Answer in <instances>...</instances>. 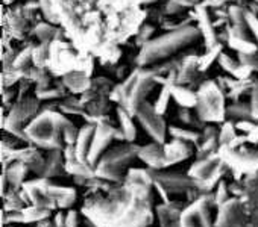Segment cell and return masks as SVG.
Returning <instances> with one entry per match:
<instances>
[{"label":"cell","mask_w":258,"mask_h":227,"mask_svg":"<svg viewBox=\"0 0 258 227\" xmlns=\"http://www.w3.org/2000/svg\"><path fill=\"white\" fill-rule=\"evenodd\" d=\"M139 158H140L149 168H152V170L166 168L163 144L152 143V144H148V146L140 147V150H139Z\"/></svg>","instance_id":"8"},{"label":"cell","mask_w":258,"mask_h":227,"mask_svg":"<svg viewBox=\"0 0 258 227\" xmlns=\"http://www.w3.org/2000/svg\"><path fill=\"white\" fill-rule=\"evenodd\" d=\"M163 149H164L166 167H170L181 161H185L191 155V149H190L188 143H184L179 140H173L170 143L163 144Z\"/></svg>","instance_id":"9"},{"label":"cell","mask_w":258,"mask_h":227,"mask_svg":"<svg viewBox=\"0 0 258 227\" xmlns=\"http://www.w3.org/2000/svg\"><path fill=\"white\" fill-rule=\"evenodd\" d=\"M5 227H13V225H5Z\"/></svg>","instance_id":"40"},{"label":"cell","mask_w":258,"mask_h":227,"mask_svg":"<svg viewBox=\"0 0 258 227\" xmlns=\"http://www.w3.org/2000/svg\"><path fill=\"white\" fill-rule=\"evenodd\" d=\"M196 17L199 20V31H201V35H204L205 38V43H207V47L208 49H214L217 44V37L214 34V26L211 23V19L207 13V10L204 8H198L196 10Z\"/></svg>","instance_id":"11"},{"label":"cell","mask_w":258,"mask_h":227,"mask_svg":"<svg viewBox=\"0 0 258 227\" xmlns=\"http://www.w3.org/2000/svg\"><path fill=\"white\" fill-rule=\"evenodd\" d=\"M75 200H76V192L72 191V192H69V194H64L62 197H59V198L56 200V206L61 207V209L70 207V206L75 203Z\"/></svg>","instance_id":"29"},{"label":"cell","mask_w":258,"mask_h":227,"mask_svg":"<svg viewBox=\"0 0 258 227\" xmlns=\"http://www.w3.org/2000/svg\"><path fill=\"white\" fill-rule=\"evenodd\" d=\"M170 89H172V97L175 98V101L181 107H184V109L196 107V104H198V92H193L191 89H188V88H185L182 85H176V83H172Z\"/></svg>","instance_id":"12"},{"label":"cell","mask_w":258,"mask_h":227,"mask_svg":"<svg viewBox=\"0 0 258 227\" xmlns=\"http://www.w3.org/2000/svg\"><path fill=\"white\" fill-rule=\"evenodd\" d=\"M94 132H96V128L93 125H87L79 131V135H78V140H76V144H75V152H76V159L78 161L87 162Z\"/></svg>","instance_id":"10"},{"label":"cell","mask_w":258,"mask_h":227,"mask_svg":"<svg viewBox=\"0 0 258 227\" xmlns=\"http://www.w3.org/2000/svg\"><path fill=\"white\" fill-rule=\"evenodd\" d=\"M219 55H220V44L216 46L214 49H208V55H204L202 58H199V61H198V70H201V71L207 70L211 65V62H214V59L219 58Z\"/></svg>","instance_id":"23"},{"label":"cell","mask_w":258,"mask_h":227,"mask_svg":"<svg viewBox=\"0 0 258 227\" xmlns=\"http://www.w3.org/2000/svg\"><path fill=\"white\" fill-rule=\"evenodd\" d=\"M169 134L173 140H179V141H184V143H195V144H199L201 143V138H202V134L199 132H195V131H187V129H181V128H169Z\"/></svg>","instance_id":"17"},{"label":"cell","mask_w":258,"mask_h":227,"mask_svg":"<svg viewBox=\"0 0 258 227\" xmlns=\"http://www.w3.org/2000/svg\"><path fill=\"white\" fill-rule=\"evenodd\" d=\"M178 116H179V120L184 123V125H193V116H191V112H190V109H181L179 110V113H178Z\"/></svg>","instance_id":"35"},{"label":"cell","mask_w":258,"mask_h":227,"mask_svg":"<svg viewBox=\"0 0 258 227\" xmlns=\"http://www.w3.org/2000/svg\"><path fill=\"white\" fill-rule=\"evenodd\" d=\"M55 227H66V215L56 213V216H55Z\"/></svg>","instance_id":"38"},{"label":"cell","mask_w":258,"mask_h":227,"mask_svg":"<svg viewBox=\"0 0 258 227\" xmlns=\"http://www.w3.org/2000/svg\"><path fill=\"white\" fill-rule=\"evenodd\" d=\"M78 135H79L78 128L72 122H69L64 126V129H62V140H64L66 146H75L76 144V140H78Z\"/></svg>","instance_id":"24"},{"label":"cell","mask_w":258,"mask_h":227,"mask_svg":"<svg viewBox=\"0 0 258 227\" xmlns=\"http://www.w3.org/2000/svg\"><path fill=\"white\" fill-rule=\"evenodd\" d=\"M64 164H62V156H61V150H50V153L47 155V158L44 159V168L41 176L43 177H55L61 173Z\"/></svg>","instance_id":"15"},{"label":"cell","mask_w":258,"mask_h":227,"mask_svg":"<svg viewBox=\"0 0 258 227\" xmlns=\"http://www.w3.org/2000/svg\"><path fill=\"white\" fill-rule=\"evenodd\" d=\"M78 213L75 210H69L66 215V227H78Z\"/></svg>","instance_id":"34"},{"label":"cell","mask_w":258,"mask_h":227,"mask_svg":"<svg viewBox=\"0 0 258 227\" xmlns=\"http://www.w3.org/2000/svg\"><path fill=\"white\" fill-rule=\"evenodd\" d=\"M155 180L163 185L169 194L170 192H185L191 188H195V183L191 180V177L182 176V174H176V173H163V174H157Z\"/></svg>","instance_id":"7"},{"label":"cell","mask_w":258,"mask_h":227,"mask_svg":"<svg viewBox=\"0 0 258 227\" xmlns=\"http://www.w3.org/2000/svg\"><path fill=\"white\" fill-rule=\"evenodd\" d=\"M28 165L23 164V162H16V164H11V168L10 170H4V177L7 179V182L11 183V186L14 188H19V186H23V180L26 177V173H28Z\"/></svg>","instance_id":"16"},{"label":"cell","mask_w":258,"mask_h":227,"mask_svg":"<svg viewBox=\"0 0 258 227\" xmlns=\"http://www.w3.org/2000/svg\"><path fill=\"white\" fill-rule=\"evenodd\" d=\"M198 117L202 122L211 123H223L226 116L225 97L220 86L208 80L198 91V104H196Z\"/></svg>","instance_id":"4"},{"label":"cell","mask_w":258,"mask_h":227,"mask_svg":"<svg viewBox=\"0 0 258 227\" xmlns=\"http://www.w3.org/2000/svg\"><path fill=\"white\" fill-rule=\"evenodd\" d=\"M40 5H41V8H43V11H44V14H46V17L49 19H53V14H52V8H50V4H49V0H40Z\"/></svg>","instance_id":"36"},{"label":"cell","mask_w":258,"mask_h":227,"mask_svg":"<svg viewBox=\"0 0 258 227\" xmlns=\"http://www.w3.org/2000/svg\"><path fill=\"white\" fill-rule=\"evenodd\" d=\"M58 95H61L59 94V89H38L37 91V97L38 98H43V100H46V98H55V97H58Z\"/></svg>","instance_id":"32"},{"label":"cell","mask_w":258,"mask_h":227,"mask_svg":"<svg viewBox=\"0 0 258 227\" xmlns=\"http://www.w3.org/2000/svg\"><path fill=\"white\" fill-rule=\"evenodd\" d=\"M226 197H228V192H226V185H225L223 182H220V183L217 185V189H216V194H214V201H216V204L222 206V204L225 203Z\"/></svg>","instance_id":"30"},{"label":"cell","mask_w":258,"mask_h":227,"mask_svg":"<svg viewBox=\"0 0 258 227\" xmlns=\"http://www.w3.org/2000/svg\"><path fill=\"white\" fill-rule=\"evenodd\" d=\"M84 107L82 103L73 97H69L66 98L61 104H59V109L66 113H73V116H81V113H84Z\"/></svg>","instance_id":"22"},{"label":"cell","mask_w":258,"mask_h":227,"mask_svg":"<svg viewBox=\"0 0 258 227\" xmlns=\"http://www.w3.org/2000/svg\"><path fill=\"white\" fill-rule=\"evenodd\" d=\"M139 150L140 147L134 146L133 143H126L106 150L96 164V177L102 180L118 182L123 176V168L131 164L136 156H139Z\"/></svg>","instance_id":"3"},{"label":"cell","mask_w":258,"mask_h":227,"mask_svg":"<svg viewBox=\"0 0 258 227\" xmlns=\"http://www.w3.org/2000/svg\"><path fill=\"white\" fill-rule=\"evenodd\" d=\"M229 47H232L234 50H237L240 55H250L256 52V46L253 43H250L247 38H241V37H229Z\"/></svg>","instance_id":"18"},{"label":"cell","mask_w":258,"mask_h":227,"mask_svg":"<svg viewBox=\"0 0 258 227\" xmlns=\"http://www.w3.org/2000/svg\"><path fill=\"white\" fill-rule=\"evenodd\" d=\"M170 85H172V83L169 82V83H166V85L163 86L161 92L158 94V97H157V100H155V103H154V107H155V110L160 113V116H164V112L167 110V106H169V103H170V98H172Z\"/></svg>","instance_id":"20"},{"label":"cell","mask_w":258,"mask_h":227,"mask_svg":"<svg viewBox=\"0 0 258 227\" xmlns=\"http://www.w3.org/2000/svg\"><path fill=\"white\" fill-rule=\"evenodd\" d=\"M246 26H247L252 32H255L253 35L256 37V41H258V20H256L252 14H246Z\"/></svg>","instance_id":"33"},{"label":"cell","mask_w":258,"mask_h":227,"mask_svg":"<svg viewBox=\"0 0 258 227\" xmlns=\"http://www.w3.org/2000/svg\"><path fill=\"white\" fill-rule=\"evenodd\" d=\"M46 58H49V52H47V44L43 43L40 47L34 49V52H32V59H34L35 65L41 67V65L44 64Z\"/></svg>","instance_id":"26"},{"label":"cell","mask_w":258,"mask_h":227,"mask_svg":"<svg viewBox=\"0 0 258 227\" xmlns=\"http://www.w3.org/2000/svg\"><path fill=\"white\" fill-rule=\"evenodd\" d=\"M117 117H118V125H120V131L124 137V141L134 143V140L137 137V128L133 120V113H129L124 107L120 106L117 109Z\"/></svg>","instance_id":"13"},{"label":"cell","mask_w":258,"mask_h":227,"mask_svg":"<svg viewBox=\"0 0 258 227\" xmlns=\"http://www.w3.org/2000/svg\"><path fill=\"white\" fill-rule=\"evenodd\" d=\"M255 125H256V123H253L252 120H240V122L235 123V129L240 131V132H244V134L247 135V134L255 128Z\"/></svg>","instance_id":"31"},{"label":"cell","mask_w":258,"mask_h":227,"mask_svg":"<svg viewBox=\"0 0 258 227\" xmlns=\"http://www.w3.org/2000/svg\"><path fill=\"white\" fill-rule=\"evenodd\" d=\"M199 37H201V31L199 28H195V26H184L169 34H164L158 38L148 41L143 46L137 58V62L140 65H149L158 61L167 59V56H172L178 50L187 47L188 44L196 41Z\"/></svg>","instance_id":"1"},{"label":"cell","mask_w":258,"mask_h":227,"mask_svg":"<svg viewBox=\"0 0 258 227\" xmlns=\"http://www.w3.org/2000/svg\"><path fill=\"white\" fill-rule=\"evenodd\" d=\"M235 137H237V135H235V125L231 123V122H225V123L222 125V128H220V131H219V137H217L220 147H222V146L231 144V141H232Z\"/></svg>","instance_id":"21"},{"label":"cell","mask_w":258,"mask_h":227,"mask_svg":"<svg viewBox=\"0 0 258 227\" xmlns=\"http://www.w3.org/2000/svg\"><path fill=\"white\" fill-rule=\"evenodd\" d=\"M55 35V28L49 26V25H40L37 28V37L43 41V43H47L49 40H52Z\"/></svg>","instance_id":"27"},{"label":"cell","mask_w":258,"mask_h":227,"mask_svg":"<svg viewBox=\"0 0 258 227\" xmlns=\"http://www.w3.org/2000/svg\"><path fill=\"white\" fill-rule=\"evenodd\" d=\"M64 85L72 92H85L90 89L91 82L88 79V74L81 71H70L64 76Z\"/></svg>","instance_id":"14"},{"label":"cell","mask_w":258,"mask_h":227,"mask_svg":"<svg viewBox=\"0 0 258 227\" xmlns=\"http://www.w3.org/2000/svg\"><path fill=\"white\" fill-rule=\"evenodd\" d=\"M226 116L234 119V120H249L252 119L250 113V106L244 104V103H235L231 104L229 107H226Z\"/></svg>","instance_id":"19"},{"label":"cell","mask_w":258,"mask_h":227,"mask_svg":"<svg viewBox=\"0 0 258 227\" xmlns=\"http://www.w3.org/2000/svg\"><path fill=\"white\" fill-rule=\"evenodd\" d=\"M70 120L56 110H43L25 126L28 141L49 150H62V129Z\"/></svg>","instance_id":"2"},{"label":"cell","mask_w":258,"mask_h":227,"mask_svg":"<svg viewBox=\"0 0 258 227\" xmlns=\"http://www.w3.org/2000/svg\"><path fill=\"white\" fill-rule=\"evenodd\" d=\"M134 116L139 119L140 125L146 131V134L154 140V143L164 144L166 135H167V128L163 120V116H160L154 106H151L148 101H145L139 106Z\"/></svg>","instance_id":"6"},{"label":"cell","mask_w":258,"mask_h":227,"mask_svg":"<svg viewBox=\"0 0 258 227\" xmlns=\"http://www.w3.org/2000/svg\"><path fill=\"white\" fill-rule=\"evenodd\" d=\"M246 138H247L249 143H253V144L258 143V125H255V128L246 135Z\"/></svg>","instance_id":"37"},{"label":"cell","mask_w":258,"mask_h":227,"mask_svg":"<svg viewBox=\"0 0 258 227\" xmlns=\"http://www.w3.org/2000/svg\"><path fill=\"white\" fill-rule=\"evenodd\" d=\"M219 64H220V67L225 70V71H228L229 74H235V71H237V68H238V65H240V62H235V61H232L229 56H226L225 53H220L219 55Z\"/></svg>","instance_id":"25"},{"label":"cell","mask_w":258,"mask_h":227,"mask_svg":"<svg viewBox=\"0 0 258 227\" xmlns=\"http://www.w3.org/2000/svg\"><path fill=\"white\" fill-rule=\"evenodd\" d=\"M172 2L181 5V7H188V5H193V0H172Z\"/></svg>","instance_id":"39"},{"label":"cell","mask_w":258,"mask_h":227,"mask_svg":"<svg viewBox=\"0 0 258 227\" xmlns=\"http://www.w3.org/2000/svg\"><path fill=\"white\" fill-rule=\"evenodd\" d=\"M37 110H38V100L37 98H22L11 110L10 117L7 119V123H5V129L20 138H26V134L25 131H22V126L23 125H29L37 116Z\"/></svg>","instance_id":"5"},{"label":"cell","mask_w":258,"mask_h":227,"mask_svg":"<svg viewBox=\"0 0 258 227\" xmlns=\"http://www.w3.org/2000/svg\"><path fill=\"white\" fill-rule=\"evenodd\" d=\"M250 113L252 119L258 120V83L252 88V97H250Z\"/></svg>","instance_id":"28"}]
</instances>
